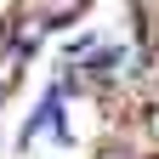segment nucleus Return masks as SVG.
Listing matches in <instances>:
<instances>
[{"mask_svg": "<svg viewBox=\"0 0 159 159\" xmlns=\"http://www.w3.org/2000/svg\"><path fill=\"white\" fill-rule=\"evenodd\" d=\"M91 159H142V153H136V142H125V136H108V142H97Z\"/></svg>", "mask_w": 159, "mask_h": 159, "instance_id": "1", "label": "nucleus"}]
</instances>
